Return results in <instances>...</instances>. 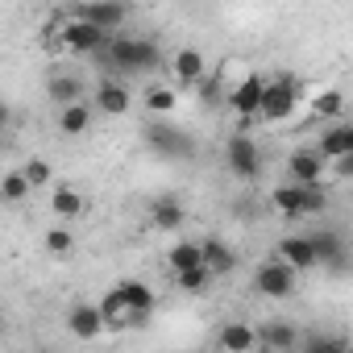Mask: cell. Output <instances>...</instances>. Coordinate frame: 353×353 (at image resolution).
<instances>
[{
  "label": "cell",
  "instance_id": "6da1fadb",
  "mask_svg": "<svg viewBox=\"0 0 353 353\" xmlns=\"http://www.w3.org/2000/svg\"><path fill=\"white\" fill-rule=\"evenodd\" d=\"M108 59H112V67H121V71H154L158 63H162V50L154 46V42H145V38H125V34H117V38H108Z\"/></svg>",
  "mask_w": 353,
  "mask_h": 353
},
{
  "label": "cell",
  "instance_id": "7a4b0ae2",
  "mask_svg": "<svg viewBox=\"0 0 353 353\" xmlns=\"http://www.w3.org/2000/svg\"><path fill=\"white\" fill-rule=\"evenodd\" d=\"M270 204H274V212H283V216H316V212H324V204H328V196H324V183L320 188H295V183H283V188H274L270 192Z\"/></svg>",
  "mask_w": 353,
  "mask_h": 353
},
{
  "label": "cell",
  "instance_id": "3957f363",
  "mask_svg": "<svg viewBox=\"0 0 353 353\" xmlns=\"http://www.w3.org/2000/svg\"><path fill=\"white\" fill-rule=\"evenodd\" d=\"M295 108H299V83H295V75H274V79H266L258 117H262V121H287Z\"/></svg>",
  "mask_w": 353,
  "mask_h": 353
},
{
  "label": "cell",
  "instance_id": "277c9868",
  "mask_svg": "<svg viewBox=\"0 0 353 353\" xmlns=\"http://www.w3.org/2000/svg\"><path fill=\"white\" fill-rule=\"evenodd\" d=\"M225 166L237 174V179H258L262 174V145L250 137V133H233L229 141H225Z\"/></svg>",
  "mask_w": 353,
  "mask_h": 353
},
{
  "label": "cell",
  "instance_id": "5b68a950",
  "mask_svg": "<svg viewBox=\"0 0 353 353\" xmlns=\"http://www.w3.org/2000/svg\"><path fill=\"white\" fill-rule=\"evenodd\" d=\"M295 270H287L279 258H266V262H258V270H254V291L258 295H266V299H287L291 291H295Z\"/></svg>",
  "mask_w": 353,
  "mask_h": 353
},
{
  "label": "cell",
  "instance_id": "8992f818",
  "mask_svg": "<svg viewBox=\"0 0 353 353\" xmlns=\"http://www.w3.org/2000/svg\"><path fill=\"white\" fill-rule=\"evenodd\" d=\"M59 42H63V50H71V54H96V50L108 46V34L92 30V26L79 21V17H67V21L59 26Z\"/></svg>",
  "mask_w": 353,
  "mask_h": 353
},
{
  "label": "cell",
  "instance_id": "52a82bcc",
  "mask_svg": "<svg viewBox=\"0 0 353 353\" xmlns=\"http://www.w3.org/2000/svg\"><path fill=\"white\" fill-rule=\"evenodd\" d=\"M112 291H117V299L125 303V312H129L133 320H141V324H145V320L154 316V307H158V295H154L141 279H121Z\"/></svg>",
  "mask_w": 353,
  "mask_h": 353
},
{
  "label": "cell",
  "instance_id": "ba28073f",
  "mask_svg": "<svg viewBox=\"0 0 353 353\" xmlns=\"http://www.w3.org/2000/svg\"><path fill=\"white\" fill-rule=\"evenodd\" d=\"M287 170H291V183H295V188H320L328 162H324L316 150H295V154L287 158Z\"/></svg>",
  "mask_w": 353,
  "mask_h": 353
},
{
  "label": "cell",
  "instance_id": "9c48e42d",
  "mask_svg": "<svg viewBox=\"0 0 353 353\" xmlns=\"http://www.w3.org/2000/svg\"><path fill=\"white\" fill-rule=\"evenodd\" d=\"M71 17H79V21H88L92 30H100V34L117 38V30L129 21V9H125V5H79Z\"/></svg>",
  "mask_w": 353,
  "mask_h": 353
},
{
  "label": "cell",
  "instance_id": "30bf717a",
  "mask_svg": "<svg viewBox=\"0 0 353 353\" xmlns=\"http://www.w3.org/2000/svg\"><path fill=\"white\" fill-rule=\"evenodd\" d=\"M287 270H295V274H303V270H312L316 266V254H312V241H307V233H287L283 241H279V254H274Z\"/></svg>",
  "mask_w": 353,
  "mask_h": 353
},
{
  "label": "cell",
  "instance_id": "8fae6325",
  "mask_svg": "<svg viewBox=\"0 0 353 353\" xmlns=\"http://www.w3.org/2000/svg\"><path fill=\"white\" fill-rule=\"evenodd\" d=\"M262 88H266V79L262 75H245L233 92H229V108L241 117V121H250V117H258V104H262Z\"/></svg>",
  "mask_w": 353,
  "mask_h": 353
},
{
  "label": "cell",
  "instance_id": "7c38bea8",
  "mask_svg": "<svg viewBox=\"0 0 353 353\" xmlns=\"http://www.w3.org/2000/svg\"><path fill=\"white\" fill-rule=\"evenodd\" d=\"M216 345H221V353H254L258 349V328L245 324V320H229V324H221Z\"/></svg>",
  "mask_w": 353,
  "mask_h": 353
},
{
  "label": "cell",
  "instance_id": "4fadbf2b",
  "mask_svg": "<svg viewBox=\"0 0 353 353\" xmlns=\"http://www.w3.org/2000/svg\"><path fill=\"white\" fill-rule=\"evenodd\" d=\"M170 71H174V79H179V83L196 88V83L208 75V59H204L196 46H183V50H174V54H170Z\"/></svg>",
  "mask_w": 353,
  "mask_h": 353
},
{
  "label": "cell",
  "instance_id": "5bb4252c",
  "mask_svg": "<svg viewBox=\"0 0 353 353\" xmlns=\"http://www.w3.org/2000/svg\"><path fill=\"white\" fill-rule=\"evenodd\" d=\"M67 332H71L75 341H96V336L104 332V320H100L96 303H75V307L67 312Z\"/></svg>",
  "mask_w": 353,
  "mask_h": 353
},
{
  "label": "cell",
  "instance_id": "9a60e30c",
  "mask_svg": "<svg viewBox=\"0 0 353 353\" xmlns=\"http://www.w3.org/2000/svg\"><path fill=\"white\" fill-rule=\"evenodd\" d=\"M307 241H312V254H316V266H345V241H341V233H332V229H320V233H307Z\"/></svg>",
  "mask_w": 353,
  "mask_h": 353
},
{
  "label": "cell",
  "instance_id": "2e32d148",
  "mask_svg": "<svg viewBox=\"0 0 353 353\" xmlns=\"http://www.w3.org/2000/svg\"><path fill=\"white\" fill-rule=\"evenodd\" d=\"M145 141H150L158 154H170V158L192 154V137H188V133H179V129H170V125H150Z\"/></svg>",
  "mask_w": 353,
  "mask_h": 353
},
{
  "label": "cell",
  "instance_id": "e0dca14e",
  "mask_svg": "<svg viewBox=\"0 0 353 353\" xmlns=\"http://www.w3.org/2000/svg\"><path fill=\"white\" fill-rule=\"evenodd\" d=\"M129 104H133V96H129V88H125L121 79H104V83L96 88V108H100V112H108V117H125Z\"/></svg>",
  "mask_w": 353,
  "mask_h": 353
},
{
  "label": "cell",
  "instance_id": "ac0fdd59",
  "mask_svg": "<svg viewBox=\"0 0 353 353\" xmlns=\"http://www.w3.org/2000/svg\"><path fill=\"white\" fill-rule=\"evenodd\" d=\"M200 254H204V270H208V274H233V270H237V254H233V245H225L221 237L200 241Z\"/></svg>",
  "mask_w": 353,
  "mask_h": 353
},
{
  "label": "cell",
  "instance_id": "d6986e66",
  "mask_svg": "<svg viewBox=\"0 0 353 353\" xmlns=\"http://www.w3.org/2000/svg\"><path fill=\"white\" fill-rule=\"evenodd\" d=\"M316 154H320L324 162H341V158H349V154H353V129H349V125H332V129L320 137Z\"/></svg>",
  "mask_w": 353,
  "mask_h": 353
},
{
  "label": "cell",
  "instance_id": "ffe728a7",
  "mask_svg": "<svg viewBox=\"0 0 353 353\" xmlns=\"http://www.w3.org/2000/svg\"><path fill=\"white\" fill-rule=\"evenodd\" d=\"M96 312H100V320H104V332L112 328V332H125V328H141V320H133L129 312H125V303L117 299V291H108L100 303H96Z\"/></svg>",
  "mask_w": 353,
  "mask_h": 353
},
{
  "label": "cell",
  "instance_id": "44dd1931",
  "mask_svg": "<svg viewBox=\"0 0 353 353\" xmlns=\"http://www.w3.org/2000/svg\"><path fill=\"white\" fill-rule=\"evenodd\" d=\"M50 208H54V216L75 221V216H83V212H88V196H83L79 188L59 183V188H54V196H50Z\"/></svg>",
  "mask_w": 353,
  "mask_h": 353
},
{
  "label": "cell",
  "instance_id": "7402d4cb",
  "mask_svg": "<svg viewBox=\"0 0 353 353\" xmlns=\"http://www.w3.org/2000/svg\"><path fill=\"white\" fill-rule=\"evenodd\" d=\"M150 221H154V229L158 233H174V229H183V221H188V212H183V204H174V200H154L150 204Z\"/></svg>",
  "mask_w": 353,
  "mask_h": 353
},
{
  "label": "cell",
  "instance_id": "603a6c76",
  "mask_svg": "<svg viewBox=\"0 0 353 353\" xmlns=\"http://www.w3.org/2000/svg\"><path fill=\"white\" fill-rule=\"evenodd\" d=\"M295 341H299V328H295V324L274 320V324L258 328V345H266V349H274V353H291V349H295Z\"/></svg>",
  "mask_w": 353,
  "mask_h": 353
},
{
  "label": "cell",
  "instance_id": "cb8c5ba5",
  "mask_svg": "<svg viewBox=\"0 0 353 353\" xmlns=\"http://www.w3.org/2000/svg\"><path fill=\"white\" fill-rule=\"evenodd\" d=\"M166 266L174 274H183V270H200L204 266V254H200V241H174L166 250Z\"/></svg>",
  "mask_w": 353,
  "mask_h": 353
},
{
  "label": "cell",
  "instance_id": "d4e9b609",
  "mask_svg": "<svg viewBox=\"0 0 353 353\" xmlns=\"http://www.w3.org/2000/svg\"><path fill=\"white\" fill-rule=\"evenodd\" d=\"M92 117H96V108H92L88 100L71 104V108H63V112H59V133L79 137V133H88V129H92Z\"/></svg>",
  "mask_w": 353,
  "mask_h": 353
},
{
  "label": "cell",
  "instance_id": "484cf974",
  "mask_svg": "<svg viewBox=\"0 0 353 353\" xmlns=\"http://www.w3.org/2000/svg\"><path fill=\"white\" fill-rule=\"evenodd\" d=\"M46 92H50V100H54L59 108H71V104L83 100V79H79V75H54V79L46 83Z\"/></svg>",
  "mask_w": 353,
  "mask_h": 353
},
{
  "label": "cell",
  "instance_id": "4316f807",
  "mask_svg": "<svg viewBox=\"0 0 353 353\" xmlns=\"http://www.w3.org/2000/svg\"><path fill=\"white\" fill-rule=\"evenodd\" d=\"M34 192H30V183H26V174L21 170H9L5 179H0V204L5 208H17V204H26Z\"/></svg>",
  "mask_w": 353,
  "mask_h": 353
},
{
  "label": "cell",
  "instance_id": "83f0119b",
  "mask_svg": "<svg viewBox=\"0 0 353 353\" xmlns=\"http://www.w3.org/2000/svg\"><path fill=\"white\" fill-rule=\"evenodd\" d=\"M42 245H46V254L67 258V254L75 250V233H71L67 225H50V229H46V237H42Z\"/></svg>",
  "mask_w": 353,
  "mask_h": 353
},
{
  "label": "cell",
  "instance_id": "f1b7e54d",
  "mask_svg": "<svg viewBox=\"0 0 353 353\" xmlns=\"http://www.w3.org/2000/svg\"><path fill=\"white\" fill-rule=\"evenodd\" d=\"M21 174H26V183H30V192H38V188H50L54 183V170H50V162L46 158H30L26 166H17Z\"/></svg>",
  "mask_w": 353,
  "mask_h": 353
},
{
  "label": "cell",
  "instance_id": "f546056e",
  "mask_svg": "<svg viewBox=\"0 0 353 353\" xmlns=\"http://www.w3.org/2000/svg\"><path fill=\"white\" fill-rule=\"evenodd\" d=\"M174 104H179L174 88H162V83H150L145 88V108L150 112H174Z\"/></svg>",
  "mask_w": 353,
  "mask_h": 353
},
{
  "label": "cell",
  "instance_id": "4dcf8cb0",
  "mask_svg": "<svg viewBox=\"0 0 353 353\" xmlns=\"http://www.w3.org/2000/svg\"><path fill=\"white\" fill-rule=\"evenodd\" d=\"M312 112H316V117H341V112H345V96H341L336 88H324V92L312 100Z\"/></svg>",
  "mask_w": 353,
  "mask_h": 353
},
{
  "label": "cell",
  "instance_id": "1f68e13d",
  "mask_svg": "<svg viewBox=\"0 0 353 353\" xmlns=\"http://www.w3.org/2000/svg\"><path fill=\"white\" fill-rule=\"evenodd\" d=\"M208 279H212V274H208L204 266H200V270H183V274H174V283H179V287H183L188 295H196V291H204V287H208Z\"/></svg>",
  "mask_w": 353,
  "mask_h": 353
},
{
  "label": "cell",
  "instance_id": "d6a6232c",
  "mask_svg": "<svg viewBox=\"0 0 353 353\" xmlns=\"http://www.w3.org/2000/svg\"><path fill=\"white\" fill-rule=\"evenodd\" d=\"M303 353H349V345L341 336H312L303 345Z\"/></svg>",
  "mask_w": 353,
  "mask_h": 353
},
{
  "label": "cell",
  "instance_id": "836d02e7",
  "mask_svg": "<svg viewBox=\"0 0 353 353\" xmlns=\"http://www.w3.org/2000/svg\"><path fill=\"white\" fill-rule=\"evenodd\" d=\"M9 121H13V108H9L5 100H0V133H5V129H9Z\"/></svg>",
  "mask_w": 353,
  "mask_h": 353
}]
</instances>
